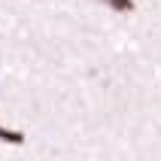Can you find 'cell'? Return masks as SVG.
I'll return each mask as SVG.
<instances>
[{
  "instance_id": "obj_2",
  "label": "cell",
  "mask_w": 161,
  "mask_h": 161,
  "mask_svg": "<svg viewBox=\"0 0 161 161\" xmlns=\"http://www.w3.org/2000/svg\"><path fill=\"white\" fill-rule=\"evenodd\" d=\"M100 3H107L116 12H134V0H100Z\"/></svg>"
},
{
  "instance_id": "obj_1",
  "label": "cell",
  "mask_w": 161,
  "mask_h": 161,
  "mask_svg": "<svg viewBox=\"0 0 161 161\" xmlns=\"http://www.w3.org/2000/svg\"><path fill=\"white\" fill-rule=\"evenodd\" d=\"M27 137L21 134V131H15V128H6L0 125V143H12V146H25Z\"/></svg>"
}]
</instances>
